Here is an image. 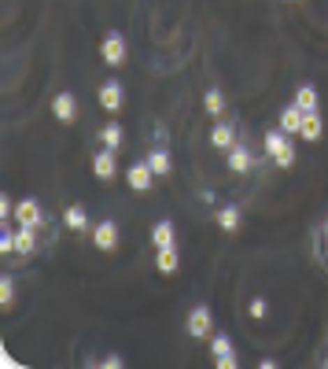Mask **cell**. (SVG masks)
<instances>
[{
	"label": "cell",
	"instance_id": "6da1fadb",
	"mask_svg": "<svg viewBox=\"0 0 328 369\" xmlns=\"http://www.w3.org/2000/svg\"><path fill=\"white\" fill-rule=\"evenodd\" d=\"M185 328H188L192 340H211V333H214V314H211V307H192Z\"/></svg>",
	"mask_w": 328,
	"mask_h": 369
},
{
	"label": "cell",
	"instance_id": "7a4b0ae2",
	"mask_svg": "<svg viewBox=\"0 0 328 369\" xmlns=\"http://www.w3.org/2000/svg\"><path fill=\"white\" fill-rule=\"evenodd\" d=\"M100 56H103V63H107V67H122V63H126V37L122 34H107V37H103V45H100Z\"/></svg>",
	"mask_w": 328,
	"mask_h": 369
},
{
	"label": "cell",
	"instance_id": "3957f363",
	"mask_svg": "<svg viewBox=\"0 0 328 369\" xmlns=\"http://www.w3.org/2000/svg\"><path fill=\"white\" fill-rule=\"evenodd\" d=\"M100 108L107 115H118L126 108V92H122V85H118L114 78H107V82L100 85Z\"/></svg>",
	"mask_w": 328,
	"mask_h": 369
},
{
	"label": "cell",
	"instance_id": "277c9868",
	"mask_svg": "<svg viewBox=\"0 0 328 369\" xmlns=\"http://www.w3.org/2000/svg\"><path fill=\"white\" fill-rule=\"evenodd\" d=\"M126 181H129V189L133 192H151V184H155V170L148 166V159H140L126 170Z\"/></svg>",
	"mask_w": 328,
	"mask_h": 369
},
{
	"label": "cell",
	"instance_id": "5b68a950",
	"mask_svg": "<svg viewBox=\"0 0 328 369\" xmlns=\"http://www.w3.org/2000/svg\"><path fill=\"white\" fill-rule=\"evenodd\" d=\"M93 174H96L100 181H111V178L118 174V152H114V148H100V152L93 155Z\"/></svg>",
	"mask_w": 328,
	"mask_h": 369
},
{
	"label": "cell",
	"instance_id": "8992f818",
	"mask_svg": "<svg viewBox=\"0 0 328 369\" xmlns=\"http://www.w3.org/2000/svg\"><path fill=\"white\" fill-rule=\"evenodd\" d=\"M52 115H56V122L70 126L74 118H77V100H74V92H56V100H52Z\"/></svg>",
	"mask_w": 328,
	"mask_h": 369
},
{
	"label": "cell",
	"instance_id": "52a82bcc",
	"mask_svg": "<svg viewBox=\"0 0 328 369\" xmlns=\"http://www.w3.org/2000/svg\"><path fill=\"white\" fill-rule=\"evenodd\" d=\"M93 244H96V252H114L118 247V226L114 222H96L93 226Z\"/></svg>",
	"mask_w": 328,
	"mask_h": 369
},
{
	"label": "cell",
	"instance_id": "ba28073f",
	"mask_svg": "<svg viewBox=\"0 0 328 369\" xmlns=\"http://www.w3.org/2000/svg\"><path fill=\"white\" fill-rule=\"evenodd\" d=\"M15 222H19V226H33V229H41V226H45L41 203H37V200H22V203H15Z\"/></svg>",
	"mask_w": 328,
	"mask_h": 369
},
{
	"label": "cell",
	"instance_id": "9c48e42d",
	"mask_svg": "<svg viewBox=\"0 0 328 369\" xmlns=\"http://www.w3.org/2000/svg\"><path fill=\"white\" fill-rule=\"evenodd\" d=\"M251 166H255V155H251V148H247L244 140H236L232 148H229V170H232V174H247Z\"/></svg>",
	"mask_w": 328,
	"mask_h": 369
},
{
	"label": "cell",
	"instance_id": "30bf717a",
	"mask_svg": "<svg viewBox=\"0 0 328 369\" xmlns=\"http://www.w3.org/2000/svg\"><path fill=\"white\" fill-rule=\"evenodd\" d=\"M262 148H266V155H269V159H277L281 152H288V148H292V133H284V129H269V133L262 137Z\"/></svg>",
	"mask_w": 328,
	"mask_h": 369
},
{
	"label": "cell",
	"instance_id": "8fae6325",
	"mask_svg": "<svg viewBox=\"0 0 328 369\" xmlns=\"http://www.w3.org/2000/svg\"><path fill=\"white\" fill-rule=\"evenodd\" d=\"M303 122H306V111H303V108H299V103L292 100V103H288V108L281 111V129H284V133H295V137H299V129H303Z\"/></svg>",
	"mask_w": 328,
	"mask_h": 369
},
{
	"label": "cell",
	"instance_id": "7c38bea8",
	"mask_svg": "<svg viewBox=\"0 0 328 369\" xmlns=\"http://www.w3.org/2000/svg\"><path fill=\"white\" fill-rule=\"evenodd\" d=\"M63 226H67L70 233H85L89 229V210L82 203H67V210H63Z\"/></svg>",
	"mask_w": 328,
	"mask_h": 369
},
{
	"label": "cell",
	"instance_id": "4fadbf2b",
	"mask_svg": "<svg viewBox=\"0 0 328 369\" xmlns=\"http://www.w3.org/2000/svg\"><path fill=\"white\" fill-rule=\"evenodd\" d=\"M299 137L310 140V144H318L325 137V118H321V111H306V122H303V129H299Z\"/></svg>",
	"mask_w": 328,
	"mask_h": 369
},
{
	"label": "cell",
	"instance_id": "5bb4252c",
	"mask_svg": "<svg viewBox=\"0 0 328 369\" xmlns=\"http://www.w3.org/2000/svg\"><path fill=\"white\" fill-rule=\"evenodd\" d=\"M144 159H148V166L155 170V178H170V174H174V163H170V155H166L163 144H159V148H151Z\"/></svg>",
	"mask_w": 328,
	"mask_h": 369
},
{
	"label": "cell",
	"instance_id": "9a60e30c",
	"mask_svg": "<svg viewBox=\"0 0 328 369\" xmlns=\"http://www.w3.org/2000/svg\"><path fill=\"white\" fill-rule=\"evenodd\" d=\"M15 252L19 255H33L37 252V229L33 226H19L15 229Z\"/></svg>",
	"mask_w": 328,
	"mask_h": 369
},
{
	"label": "cell",
	"instance_id": "2e32d148",
	"mask_svg": "<svg viewBox=\"0 0 328 369\" xmlns=\"http://www.w3.org/2000/svg\"><path fill=\"white\" fill-rule=\"evenodd\" d=\"M211 144H214V148H232V144H236V129H232V122H218L214 129H211Z\"/></svg>",
	"mask_w": 328,
	"mask_h": 369
},
{
	"label": "cell",
	"instance_id": "e0dca14e",
	"mask_svg": "<svg viewBox=\"0 0 328 369\" xmlns=\"http://www.w3.org/2000/svg\"><path fill=\"white\" fill-rule=\"evenodd\" d=\"M155 266H159V273H177V266H181L177 247H174V244H170V247H159V255H155Z\"/></svg>",
	"mask_w": 328,
	"mask_h": 369
},
{
	"label": "cell",
	"instance_id": "ac0fdd59",
	"mask_svg": "<svg viewBox=\"0 0 328 369\" xmlns=\"http://www.w3.org/2000/svg\"><path fill=\"white\" fill-rule=\"evenodd\" d=\"M295 103H299V108H303V111H318L321 96H318V89H313L310 82H303V85L295 89Z\"/></svg>",
	"mask_w": 328,
	"mask_h": 369
},
{
	"label": "cell",
	"instance_id": "d6986e66",
	"mask_svg": "<svg viewBox=\"0 0 328 369\" xmlns=\"http://www.w3.org/2000/svg\"><path fill=\"white\" fill-rule=\"evenodd\" d=\"M174 240H177L174 222H155V229H151V244H155V247H170Z\"/></svg>",
	"mask_w": 328,
	"mask_h": 369
},
{
	"label": "cell",
	"instance_id": "ffe728a7",
	"mask_svg": "<svg viewBox=\"0 0 328 369\" xmlns=\"http://www.w3.org/2000/svg\"><path fill=\"white\" fill-rule=\"evenodd\" d=\"M214 222H218L221 233H236V229H240V210H236V207H221L214 215Z\"/></svg>",
	"mask_w": 328,
	"mask_h": 369
},
{
	"label": "cell",
	"instance_id": "44dd1931",
	"mask_svg": "<svg viewBox=\"0 0 328 369\" xmlns=\"http://www.w3.org/2000/svg\"><path fill=\"white\" fill-rule=\"evenodd\" d=\"M122 133H126V129L122 126H118V122H107V126H103L100 129V144H103V148H122Z\"/></svg>",
	"mask_w": 328,
	"mask_h": 369
},
{
	"label": "cell",
	"instance_id": "7402d4cb",
	"mask_svg": "<svg viewBox=\"0 0 328 369\" xmlns=\"http://www.w3.org/2000/svg\"><path fill=\"white\" fill-rule=\"evenodd\" d=\"M203 111L207 115H221V111H225V92H221V89H207L203 92Z\"/></svg>",
	"mask_w": 328,
	"mask_h": 369
},
{
	"label": "cell",
	"instance_id": "603a6c76",
	"mask_svg": "<svg viewBox=\"0 0 328 369\" xmlns=\"http://www.w3.org/2000/svg\"><path fill=\"white\" fill-rule=\"evenodd\" d=\"M211 354H214V359H229V354H236V351H232V340L221 336V333L211 336Z\"/></svg>",
	"mask_w": 328,
	"mask_h": 369
},
{
	"label": "cell",
	"instance_id": "cb8c5ba5",
	"mask_svg": "<svg viewBox=\"0 0 328 369\" xmlns=\"http://www.w3.org/2000/svg\"><path fill=\"white\" fill-rule=\"evenodd\" d=\"M0 303H4V307H11V303H15V281H11L8 273L0 277Z\"/></svg>",
	"mask_w": 328,
	"mask_h": 369
},
{
	"label": "cell",
	"instance_id": "d4e9b609",
	"mask_svg": "<svg viewBox=\"0 0 328 369\" xmlns=\"http://www.w3.org/2000/svg\"><path fill=\"white\" fill-rule=\"evenodd\" d=\"M247 314H251V318H266V314H269V303L262 299V296H255L251 303H247Z\"/></svg>",
	"mask_w": 328,
	"mask_h": 369
},
{
	"label": "cell",
	"instance_id": "484cf974",
	"mask_svg": "<svg viewBox=\"0 0 328 369\" xmlns=\"http://www.w3.org/2000/svg\"><path fill=\"white\" fill-rule=\"evenodd\" d=\"M0 252L4 255L15 252V229H4V236H0Z\"/></svg>",
	"mask_w": 328,
	"mask_h": 369
},
{
	"label": "cell",
	"instance_id": "4316f807",
	"mask_svg": "<svg viewBox=\"0 0 328 369\" xmlns=\"http://www.w3.org/2000/svg\"><path fill=\"white\" fill-rule=\"evenodd\" d=\"M273 163H277L281 170H292V166H295V148H288V152H281V155H277V159H273Z\"/></svg>",
	"mask_w": 328,
	"mask_h": 369
},
{
	"label": "cell",
	"instance_id": "83f0119b",
	"mask_svg": "<svg viewBox=\"0 0 328 369\" xmlns=\"http://www.w3.org/2000/svg\"><path fill=\"white\" fill-rule=\"evenodd\" d=\"M218 369H236V354H229V359H214Z\"/></svg>",
	"mask_w": 328,
	"mask_h": 369
},
{
	"label": "cell",
	"instance_id": "f1b7e54d",
	"mask_svg": "<svg viewBox=\"0 0 328 369\" xmlns=\"http://www.w3.org/2000/svg\"><path fill=\"white\" fill-rule=\"evenodd\" d=\"M103 366H107V369H118V366H122V359H118V354H107V359H103Z\"/></svg>",
	"mask_w": 328,
	"mask_h": 369
},
{
	"label": "cell",
	"instance_id": "f546056e",
	"mask_svg": "<svg viewBox=\"0 0 328 369\" xmlns=\"http://www.w3.org/2000/svg\"><path fill=\"white\" fill-rule=\"evenodd\" d=\"M321 233H325V240H328V218L321 222Z\"/></svg>",
	"mask_w": 328,
	"mask_h": 369
}]
</instances>
